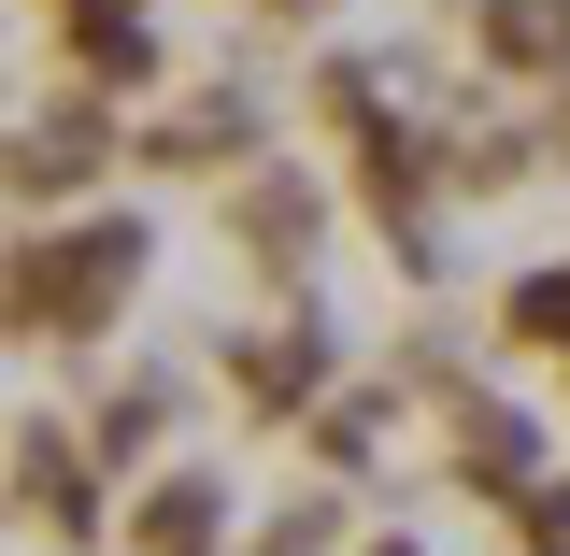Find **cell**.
Masks as SVG:
<instances>
[]
</instances>
